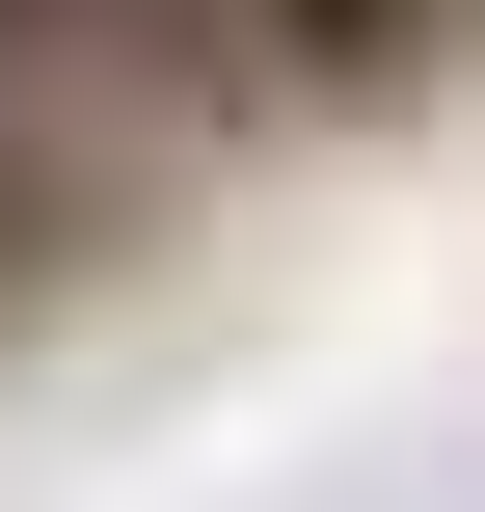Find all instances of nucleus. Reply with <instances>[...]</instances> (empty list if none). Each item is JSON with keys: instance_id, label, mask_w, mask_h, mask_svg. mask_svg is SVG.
Masks as SVG:
<instances>
[{"instance_id": "1", "label": "nucleus", "mask_w": 485, "mask_h": 512, "mask_svg": "<svg viewBox=\"0 0 485 512\" xmlns=\"http://www.w3.org/2000/svg\"><path fill=\"white\" fill-rule=\"evenodd\" d=\"M54 27H189V0H54Z\"/></svg>"}]
</instances>
